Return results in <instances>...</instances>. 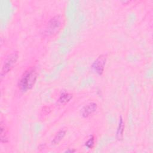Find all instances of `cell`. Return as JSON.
Returning <instances> with one entry per match:
<instances>
[{
	"instance_id": "cell-6",
	"label": "cell",
	"mask_w": 153,
	"mask_h": 153,
	"mask_svg": "<svg viewBox=\"0 0 153 153\" xmlns=\"http://www.w3.org/2000/svg\"><path fill=\"white\" fill-rule=\"evenodd\" d=\"M124 123L123 121V119L122 117L121 116L120 118V121H119V124L118 127L117 128V138L118 140H122L123 138V133H124Z\"/></svg>"
},
{
	"instance_id": "cell-10",
	"label": "cell",
	"mask_w": 153,
	"mask_h": 153,
	"mask_svg": "<svg viewBox=\"0 0 153 153\" xmlns=\"http://www.w3.org/2000/svg\"><path fill=\"white\" fill-rule=\"evenodd\" d=\"M94 145V138L93 136H91L85 143V145L88 148H92Z\"/></svg>"
},
{
	"instance_id": "cell-9",
	"label": "cell",
	"mask_w": 153,
	"mask_h": 153,
	"mask_svg": "<svg viewBox=\"0 0 153 153\" xmlns=\"http://www.w3.org/2000/svg\"><path fill=\"white\" fill-rule=\"evenodd\" d=\"M72 97V94L68 93H62L58 99V103L60 105H64L69 102Z\"/></svg>"
},
{
	"instance_id": "cell-1",
	"label": "cell",
	"mask_w": 153,
	"mask_h": 153,
	"mask_svg": "<svg viewBox=\"0 0 153 153\" xmlns=\"http://www.w3.org/2000/svg\"><path fill=\"white\" fill-rule=\"evenodd\" d=\"M38 73L34 67H31L26 70L22 75L19 82V87L22 91H26L31 89L34 85Z\"/></svg>"
},
{
	"instance_id": "cell-4",
	"label": "cell",
	"mask_w": 153,
	"mask_h": 153,
	"mask_svg": "<svg viewBox=\"0 0 153 153\" xmlns=\"http://www.w3.org/2000/svg\"><path fill=\"white\" fill-rule=\"evenodd\" d=\"M106 62V55H100L92 64V68L99 75H102L105 66Z\"/></svg>"
},
{
	"instance_id": "cell-2",
	"label": "cell",
	"mask_w": 153,
	"mask_h": 153,
	"mask_svg": "<svg viewBox=\"0 0 153 153\" xmlns=\"http://www.w3.org/2000/svg\"><path fill=\"white\" fill-rule=\"evenodd\" d=\"M64 19L62 15H56L48 22L44 30V34L47 36H53L57 33L62 27Z\"/></svg>"
},
{
	"instance_id": "cell-7",
	"label": "cell",
	"mask_w": 153,
	"mask_h": 153,
	"mask_svg": "<svg viewBox=\"0 0 153 153\" xmlns=\"http://www.w3.org/2000/svg\"><path fill=\"white\" fill-rule=\"evenodd\" d=\"M66 130H64V129H62V130H59L57 132V133L55 135L53 140L51 141L52 144H53V145L58 144L65 137V136L66 134Z\"/></svg>"
},
{
	"instance_id": "cell-11",
	"label": "cell",
	"mask_w": 153,
	"mask_h": 153,
	"mask_svg": "<svg viewBox=\"0 0 153 153\" xmlns=\"http://www.w3.org/2000/svg\"><path fill=\"white\" fill-rule=\"evenodd\" d=\"M75 150L69 149V150H67V151H66L65 152H75Z\"/></svg>"
},
{
	"instance_id": "cell-8",
	"label": "cell",
	"mask_w": 153,
	"mask_h": 153,
	"mask_svg": "<svg viewBox=\"0 0 153 153\" xmlns=\"http://www.w3.org/2000/svg\"><path fill=\"white\" fill-rule=\"evenodd\" d=\"M0 128H1V143H7L8 142V137L7 129L5 124H4L3 121L1 120L0 123Z\"/></svg>"
},
{
	"instance_id": "cell-5",
	"label": "cell",
	"mask_w": 153,
	"mask_h": 153,
	"mask_svg": "<svg viewBox=\"0 0 153 153\" xmlns=\"http://www.w3.org/2000/svg\"><path fill=\"white\" fill-rule=\"evenodd\" d=\"M97 105L96 103L94 102L89 103L82 108L81 111V115L84 118H87L96 111V110L97 109Z\"/></svg>"
},
{
	"instance_id": "cell-3",
	"label": "cell",
	"mask_w": 153,
	"mask_h": 153,
	"mask_svg": "<svg viewBox=\"0 0 153 153\" xmlns=\"http://www.w3.org/2000/svg\"><path fill=\"white\" fill-rule=\"evenodd\" d=\"M19 58V54L17 51L13 52L7 56L5 59V60L3 63L1 71V76L2 77L6 75L11 69L14 67L16 63Z\"/></svg>"
}]
</instances>
